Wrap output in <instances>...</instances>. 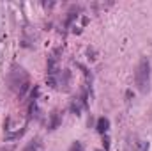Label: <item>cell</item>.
I'll return each mask as SVG.
<instances>
[{
	"mask_svg": "<svg viewBox=\"0 0 152 151\" xmlns=\"http://www.w3.org/2000/svg\"><path fill=\"white\" fill-rule=\"evenodd\" d=\"M28 85H30V78L27 75V71L23 68H12V71L9 73V87L18 96H23L27 93Z\"/></svg>",
	"mask_w": 152,
	"mask_h": 151,
	"instance_id": "cell-2",
	"label": "cell"
},
{
	"mask_svg": "<svg viewBox=\"0 0 152 151\" xmlns=\"http://www.w3.org/2000/svg\"><path fill=\"white\" fill-rule=\"evenodd\" d=\"M108 128H110V121H108L106 117H101V119L97 121V132H99V133H106Z\"/></svg>",
	"mask_w": 152,
	"mask_h": 151,
	"instance_id": "cell-3",
	"label": "cell"
},
{
	"mask_svg": "<svg viewBox=\"0 0 152 151\" xmlns=\"http://www.w3.org/2000/svg\"><path fill=\"white\" fill-rule=\"evenodd\" d=\"M149 148H151V144L147 141H138L136 142V151H149Z\"/></svg>",
	"mask_w": 152,
	"mask_h": 151,
	"instance_id": "cell-4",
	"label": "cell"
},
{
	"mask_svg": "<svg viewBox=\"0 0 152 151\" xmlns=\"http://www.w3.org/2000/svg\"><path fill=\"white\" fill-rule=\"evenodd\" d=\"M69 151H83V144H81V142H78V141H75V142L71 144Z\"/></svg>",
	"mask_w": 152,
	"mask_h": 151,
	"instance_id": "cell-5",
	"label": "cell"
},
{
	"mask_svg": "<svg viewBox=\"0 0 152 151\" xmlns=\"http://www.w3.org/2000/svg\"><path fill=\"white\" fill-rule=\"evenodd\" d=\"M134 84L138 87L140 93L147 94L151 91V62L147 57H142L138 66H136V71H134Z\"/></svg>",
	"mask_w": 152,
	"mask_h": 151,
	"instance_id": "cell-1",
	"label": "cell"
}]
</instances>
